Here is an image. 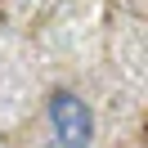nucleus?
<instances>
[{
    "mask_svg": "<svg viewBox=\"0 0 148 148\" xmlns=\"http://www.w3.org/2000/svg\"><path fill=\"white\" fill-rule=\"evenodd\" d=\"M45 121H49L54 148H90L94 144V108L72 85H54L45 94Z\"/></svg>",
    "mask_w": 148,
    "mask_h": 148,
    "instance_id": "nucleus-1",
    "label": "nucleus"
}]
</instances>
